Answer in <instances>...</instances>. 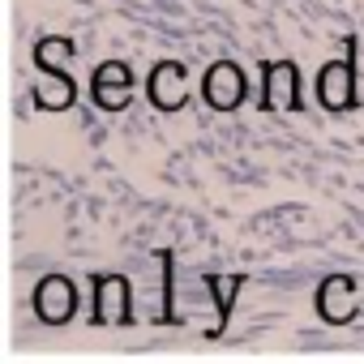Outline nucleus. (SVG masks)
<instances>
[{
    "label": "nucleus",
    "instance_id": "obj_4",
    "mask_svg": "<svg viewBox=\"0 0 364 364\" xmlns=\"http://www.w3.org/2000/svg\"><path fill=\"white\" fill-rule=\"evenodd\" d=\"M317 99L321 107L330 112H343L355 103V65H351V52L343 60H330L321 73H317Z\"/></svg>",
    "mask_w": 364,
    "mask_h": 364
},
{
    "label": "nucleus",
    "instance_id": "obj_1",
    "mask_svg": "<svg viewBox=\"0 0 364 364\" xmlns=\"http://www.w3.org/2000/svg\"><path fill=\"white\" fill-rule=\"evenodd\" d=\"M77 313V287L65 274H43L35 283V317L48 326H65Z\"/></svg>",
    "mask_w": 364,
    "mask_h": 364
},
{
    "label": "nucleus",
    "instance_id": "obj_8",
    "mask_svg": "<svg viewBox=\"0 0 364 364\" xmlns=\"http://www.w3.org/2000/svg\"><path fill=\"white\" fill-rule=\"evenodd\" d=\"M317 313H321V321H330V326L351 321V313H355V287H351L347 274H330V279L317 287Z\"/></svg>",
    "mask_w": 364,
    "mask_h": 364
},
{
    "label": "nucleus",
    "instance_id": "obj_7",
    "mask_svg": "<svg viewBox=\"0 0 364 364\" xmlns=\"http://www.w3.org/2000/svg\"><path fill=\"white\" fill-rule=\"evenodd\" d=\"M146 95H150V103H154V107H163V112H176L180 103H185V95H189L185 69H180L176 60H163V65H154V73H150V82H146Z\"/></svg>",
    "mask_w": 364,
    "mask_h": 364
},
{
    "label": "nucleus",
    "instance_id": "obj_10",
    "mask_svg": "<svg viewBox=\"0 0 364 364\" xmlns=\"http://www.w3.org/2000/svg\"><path fill=\"white\" fill-rule=\"evenodd\" d=\"M240 287H245V274H210L206 279V291L215 296V326L206 330L210 338H219L223 330H228V317H232V309H236V296H240Z\"/></svg>",
    "mask_w": 364,
    "mask_h": 364
},
{
    "label": "nucleus",
    "instance_id": "obj_6",
    "mask_svg": "<svg viewBox=\"0 0 364 364\" xmlns=\"http://www.w3.org/2000/svg\"><path fill=\"white\" fill-rule=\"evenodd\" d=\"M129 86H133V73H129L124 60H103V65L95 69V82H90L95 103L107 107V112H120V107L129 103Z\"/></svg>",
    "mask_w": 364,
    "mask_h": 364
},
{
    "label": "nucleus",
    "instance_id": "obj_9",
    "mask_svg": "<svg viewBox=\"0 0 364 364\" xmlns=\"http://www.w3.org/2000/svg\"><path fill=\"white\" fill-rule=\"evenodd\" d=\"M35 99H39V107H48V112H65V107L77 99V86H73V77H69L65 69H39V73H35Z\"/></svg>",
    "mask_w": 364,
    "mask_h": 364
},
{
    "label": "nucleus",
    "instance_id": "obj_5",
    "mask_svg": "<svg viewBox=\"0 0 364 364\" xmlns=\"http://www.w3.org/2000/svg\"><path fill=\"white\" fill-rule=\"evenodd\" d=\"M262 99H266L270 112H296V107H300V73H296L291 60H274V65H266Z\"/></svg>",
    "mask_w": 364,
    "mask_h": 364
},
{
    "label": "nucleus",
    "instance_id": "obj_3",
    "mask_svg": "<svg viewBox=\"0 0 364 364\" xmlns=\"http://www.w3.org/2000/svg\"><path fill=\"white\" fill-rule=\"evenodd\" d=\"M245 90H249V82H245L240 65H232V60H215V65L206 69V77H202V95H206V103H210L215 112L240 107V103H245Z\"/></svg>",
    "mask_w": 364,
    "mask_h": 364
},
{
    "label": "nucleus",
    "instance_id": "obj_11",
    "mask_svg": "<svg viewBox=\"0 0 364 364\" xmlns=\"http://www.w3.org/2000/svg\"><path fill=\"white\" fill-rule=\"evenodd\" d=\"M69 60H73V43L69 39L48 35V39L35 43V65L39 69H69Z\"/></svg>",
    "mask_w": 364,
    "mask_h": 364
},
{
    "label": "nucleus",
    "instance_id": "obj_2",
    "mask_svg": "<svg viewBox=\"0 0 364 364\" xmlns=\"http://www.w3.org/2000/svg\"><path fill=\"white\" fill-rule=\"evenodd\" d=\"M133 321V291L124 274L95 279V326H129Z\"/></svg>",
    "mask_w": 364,
    "mask_h": 364
}]
</instances>
